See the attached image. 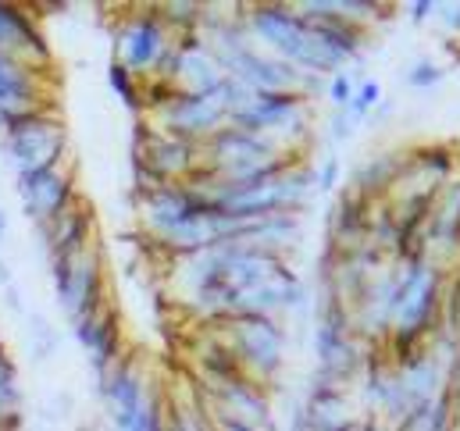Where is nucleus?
Here are the masks:
<instances>
[{
    "mask_svg": "<svg viewBox=\"0 0 460 431\" xmlns=\"http://www.w3.org/2000/svg\"><path fill=\"white\" fill-rule=\"evenodd\" d=\"M232 97H229V79L222 90L215 93H175L172 101H164L157 110L143 114L139 121H146L157 132L190 139V143H204L208 136H215L226 121H229Z\"/></svg>",
    "mask_w": 460,
    "mask_h": 431,
    "instance_id": "nucleus-4",
    "label": "nucleus"
},
{
    "mask_svg": "<svg viewBox=\"0 0 460 431\" xmlns=\"http://www.w3.org/2000/svg\"><path fill=\"white\" fill-rule=\"evenodd\" d=\"M436 18L447 22L454 32H460V0H454V4H439V7H436Z\"/></svg>",
    "mask_w": 460,
    "mask_h": 431,
    "instance_id": "nucleus-24",
    "label": "nucleus"
},
{
    "mask_svg": "<svg viewBox=\"0 0 460 431\" xmlns=\"http://www.w3.org/2000/svg\"><path fill=\"white\" fill-rule=\"evenodd\" d=\"M403 164H407V146H389V150L367 154L357 164L349 189L357 197H364L367 204H385L393 186H396V179H400V172H403Z\"/></svg>",
    "mask_w": 460,
    "mask_h": 431,
    "instance_id": "nucleus-11",
    "label": "nucleus"
},
{
    "mask_svg": "<svg viewBox=\"0 0 460 431\" xmlns=\"http://www.w3.org/2000/svg\"><path fill=\"white\" fill-rule=\"evenodd\" d=\"M7 286H14V271H11V264L0 257V289H7Z\"/></svg>",
    "mask_w": 460,
    "mask_h": 431,
    "instance_id": "nucleus-25",
    "label": "nucleus"
},
{
    "mask_svg": "<svg viewBox=\"0 0 460 431\" xmlns=\"http://www.w3.org/2000/svg\"><path fill=\"white\" fill-rule=\"evenodd\" d=\"M172 43H175V36L161 22L154 4L139 7V11H128L115 25V61L125 65L136 79H150Z\"/></svg>",
    "mask_w": 460,
    "mask_h": 431,
    "instance_id": "nucleus-6",
    "label": "nucleus"
},
{
    "mask_svg": "<svg viewBox=\"0 0 460 431\" xmlns=\"http://www.w3.org/2000/svg\"><path fill=\"white\" fill-rule=\"evenodd\" d=\"M436 0H414V4H407V18L414 22V25H425L429 18H436Z\"/></svg>",
    "mask_w": 460,
    "mask_h": 431,
    "instance_id": "nucleus-22",
    "label": "nucleus"
},
{
    "mask_svg": "<svg viewBox=\"0 0 460 431\" xmlns=\"http://www.w3.org/2000/svg\"><path fill=\"white\" fill-rule=\"evenodd\" d=\"M0 150H4V161L11 164L14 179L61 164L65 157H72L68 154L65 114L61 110H43L36 118H25V121L4 128L0 132Z\"/></svg>",
    "mask_w": 460,
    "mask_h": 431,
    "instance_id": "nucleus-2",
    "label": "nucleus"
},
{
    "mask_svg": "<svg viewBox=\"0 0 460 431\" xmlns=\"http://www.w3.org/2000/svg\"><path fill=\"white\" fill-rule=\"evenodd\" d=\"M0 54L22 61L29 68L54 72V50H50L36 14L25 4L0 0Z\"/></svg>",
    "mask_w": 460,
    "mask_h": 431,
    "instance_id": "nucleus-9",
    "label": "nucleus"
},
{
    "mask_svg": "<svg viewBox=\"0 0 460 431\" xmlns=\"http://www.w3.org/2000/svg\"><path fill=\"white\" fill-rule=\"evenodd\" d=\"M304 410L311 431H343L360 418L349 392H304Z\"/></svg>",
    "mask_w": 460,
    "mask_h": 431,
    "instance_id": "nucleus-13",
    "label": "nucleus"
},
{
    "mask_svg": "<svg viewBox=\"0 0 460 431\" xmlns=\"http://www.w3.org/2000/svg\"><path fill=\"white\" fill-rule=\"evenodd\" d=\"M407 168L432 186H447L454 175H460V154L454 143H443V139L418 143V146H407Z\"/></svg>",
    "mask_w": 460,
    "mask_h": 431,
    "instance_id": "nucleus-12",
    "label": "nucleus"
},
{
    "mask_svg": "<svg viewBox=\"0 0 460 431\" xmlns=\"http://www.w3.org/2000/svg\"><path fill=\"white\" fill-rule=\"evenodd\" d=\"M7 232H11V217H7V211L0 207V246H4V239H7Z\"/></svg>",
    "mask_w": 460,
    "mask_h": 431,
    "instance_id": "nucleus-27",
    "label": "nucleus"
},
{
    "mask_svg": "<svg viewBox=\"0 0 460 431\" xmlns=\"http://www.w3.org/2000/svg\"><path fill=\"white\" fill-rule=\"evenodd\" d=\"M58 349H61L58 328L43 314H29V360L32 364H47V360L58 356Z\"/></svg>",
    "mask_w": 460,
    "mask_h": 431,
    "instance_id": "nucleus-15",
    "label": "nucleus"
},
{
    "mask_svg": "<svg viewBox=\"0 0 460 431\" xmlns=\"http://www.w3.org/2000/svg\"><path fill=\"white\" fill-rule=\"evenodd\" d=\"M357 118L349 114V110H332V118H329V125H325V132H329V143L332 146H343L353 139V132H357Z\"/></svg>",
    "mask_w": 460,
    "mask_h": 431,
    "instance_id": "nucleus-21",
    "label": "nucleus"
},
{
    "mask_svg": "<svg viewBox=\"0 0 460 431\" xmlns=\"http://www.w3.org/2000/svg\"><path fill=\"white\" fill-rule=\"evenodd\" d=\"M222 342L232 346V353L239 356V364L246 367V374L268 389H275L282 367H286V353H289V328L282 318H261V314H243V318H222V321H208Z\"/></svg>",
    "mask_w": 460,
    "mask_h": 431,
    "instance_id": "nucleus-1",
    "label": "nucleus"
},
{
    "mask_svg": "<svg viewBox=\"0 0 460 431\" xmlns=\"http://www.w3.org/2000/svg\"><path fill=\"white\" fill-rule=\"evenodd\" d=\"M0 293H4V307H7L11 314H18V318H22V314H29V311H25V300H22V289H18V286H7V289H0Z\"/></svg>",
    "mask_w": 460,
    "mask_h": 431,
    "instance_id": "nucleus-23",
    "label": "nucleus"
},
{
    "mask_svg": "<svg viewBox=\"0 0 460 431\" xmlns=\"http://www.w3.org/2000/svg\"><path fill=\"white\" fill-rule=\"evenodd\" d=\"M357 72H360V68H343V72H336V75L329 79V90H325V97L332 101V108H336V110L349 108V101H353V90L364 83Z\"/></svg>",
    "mask_w": 460,
    "mask_h": 431,
    "instance_id": "nucleus-18",
    "label": "nucleus"
},
{
    "mask_svg": "<svg viewBox=\"0 0 460 431\" xmlns=\"http://www.w3.org/2000/svg\"><path fill=\"white\" fill-rule=\"evenodd\" d=\"M447 79V68L443 65H436V61H418V65H411L407 72H403V83L411 86V90H418V93H429V90H436L439 83Z\"/></svg>",
    "mask_w": 460,
    "mask_h": 431,
    "instance_id": "nucleus-17",
    "label": "nucleus"
},
{
    "mask_svg": "<svg viewBox=\"0 0 460 431\" xmlns=\"http://www.w3.org/2000/svg\"><path fill=\"white\" fill-rule=\"evenodd\" d=\"M43 110H61L58 72H40L0 54V132Z\"/></svg>",
    "mask_w": 460,
    "mask_h": 431,
    "instance_id": "nucleus-5",
    "label": "nucleus"
},
{
    "mask_svg": "<svg viewBox=\"0 0 460 431\" xmlns=\"http://www.w3.org/2000/svg\"><path fill=\"white\" fill-rule=\"evenodd\" d=\"M161 22L172 29V36H186V32H200L204 29V14H208V4L204 0H164V4H154Z\"/></svg>",
    "mask_w": 460,
    "mask_h": 431,
    "instance_id": "nucleus-14",
    "label": "nucleus"
},
{
    "mask_svg": "<svg viewBox=\"0 0 460 431\" xmlns=\"http://www.w3.org/2000/svg\"><path fill=\"white\" fill-rule=\"evenodd\" d=\"M36 235H40V246L47 253V268L68 264L86 246L97 242V215H93V207H90L86 197H75L58 217L36 224Z\"/></svg>",
    "mask_w": 460,
    "mask_h": 431,
    "instance_id": "nucleus-8",
    "label": "nucleus"
},
{
    "mask_svg": "<svg viewBox=\"0 0 460 431\" xmlns=\"http://www.w3.org/2000/svg\"><path fill=\"white\" fill-rule=\"evenodd\" d=\"M340 175H343V161H340V154H329L325 161H322V168H314V197L322 193H332L336 189V182H340Z\"/></svg>",
    "mask_w": 460,
    "mask_h": 431,
    "instance_id": "nucleus-20",
    "label": "nucleus"
},
{
    "mask_svg": "<svg viewBox=\"0 0 460 431\" xmlns=\"http://www.w3.org/2000/svg\"><path fill=\"white\" fill-rule=\"evenodd\" d=\"M14 193L22 200V211L32 224H43L50 217H58L79 193V172H75V161L65 157L61 164L54 168H43V172H32V175H22L14 179Z\"/></svg>",
    "mask_w": 460,
    "mask_h": 431,
    "instance_id": "nucleus-7",
    "label": "nucleus"
},
{
    "mask_svg": "<svg viewBox=\"0 0 460 431\" xmlns=\"http://www.w3.org/2000/svg\"><path fill=\"white\" fill-rule=\"evenodd\" d=\"M215 431H261V428H250V425H239V421H215Z\"/></svg>",
    "mask_w": 460,
    "mask_h": 431,
    "instance_id": "nucleus-26",
    "label": "nucleus"
},
{
    "mask_svg": "<svg viewBox=\"0 0 460 431\" xmlns=\"http://www.w3.org/2000/svg\"><path fill=\"white\" fill-rule=\"evenodd\" d=\"M50 282H54L58 307L68 318V324H79L93 311H101L108 300H115L111 282H108V253H104L101 239L93 246H86L75 260L50 268Z\"/></svg>",
    "mask_w": 460,
    "mask_h": 431,
    "instance_id": "nucleus-3",
    "label": "nucleus"
},
{
    "mask_svg": "<svg viewBox=\"0 0 460 431\" xmlns=\"http://www.w3.org/2000/svg\"><path fill=\"white\" fill-rule=\"evenodd\" d=\"M108 86L115 90V97L132 110L136 118L143 114V79H136L125 65H118V61L108 65Z\"/></svg>",
    "mask_w": 460,
    "mask_h": 431,
    "instance_id": "nucleus-16",
    "label": "nucleus"
},
{
    "mask_svg": "<svg viewBox=\"0 0 460 431\" xmlns=\"http://www.w3.org/2000/svg\"><path fill=\"white\" fill-rule=\"evenodd\" d=\"M378 101H382V86L375 83V79H364L357 90H353V101H349V114L357 118V121H367L371 118V110L378 108Z\"/></svg>",
    "mask_w": 460,
    "mask_h": 431,
    "instance_id": "nucleus-19",
    "label": "nucleus"
},
{
    "mask_svg": "<svg viewBox=\"0 0 460 431\" xmlns=\"http://www.w3.org/2000/svg\"><path fill=\"white\" fill-rule=\"evenodd\" d=\"M72 335H75V342L90 356L93 382H101L118 360L125 356V328H121V311H118L115 300H108L101 311H93L90 318L72 324Z\"/></svg>",
    "mask_w": 460,
    "mask_h": 431,
    "instance_id": "nucleus-10",
    "label": "nucleus"
},
{
    "mask_svg": "<svg viewBox=\"0 0 460 431\" xmlns=\"http://www.w3.org/2000/svg\"><path fill=\"white\" fill-rule=\"evenodd\" d=\"M0 431H14V428H0Z\"/></svg>",
    "mask_w": 460,
    "mask_h": 431,
    "instance_id": "nucleus-28",
    "label": "nucleus"
}]
</instances>
